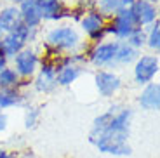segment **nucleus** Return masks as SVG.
<instances>
[{
	"instance_id": "1",
	"label": "nucleus",
	"mask_w": 160,
	"mask_h": 158,
	"mask_svg": "<svg viewBox=\"0 0 160 158\" xmlns=\"http://www.w3.org/2000/svg\"><path fill=\"white\" fill-rule=\"evenodd\" d=\"M132 116H134L132 108L118 104L106 125L98 127V129L91 127L87 137L89 142L103 155L131 156L132 146L129 144V137H131Z\"/></svg>"
},
{
	"instance_id": "2",
	"label": "nucleus",
	"mask_w": 160,
	"mask_h": 158,
	"mask_svg": "<svg viewBox=\"0 0 160 158\" xmlns=\"http://www.w3.org/2000/svg\"><path fill=\"white\" fill-rule=\"evenodd\" d=\"M44 47L49 52L56 54L58 57L68 54H78L80 49L84 47L82 42V33L77 30L73 24H59L52 26L45 33Z\"/></svg>"
},
{
	"instance_id": "3",
	"label": "nucleus",
	"mask_w": 160,
	"mask_h": 158,
	"mask_svg": "<svg viewBox=\"0 0 160 158\" xmlns=\"http://www.w3.org/2000/svg\"><path fill=\"white\" fill-rule=\"evenodd\" d=\"M136 28H141L138 24L136 17L131 9H120L112 19L106 23V35H113V38L118 42H124Z\"/></svg>"
},
{
	"instance_id": "4",
	"label": "nucleus",
	"mask_w": 160,
	"mask_h": 158,
	"mask_svg": "<svg viewBox=\"0 0 160 158\" xmlns=\"http://www.w3.org/2000/svg\"><path fill=\"white\" fill-rule=\"evenodd\" d=\"M160 63L158 57L153 54H141L136 61H134V68H132V75H134V82L144 87L155 80V77L158 75Z\"/></svg>"
},
{
	"instance_id": "5",
	"label": "nucleus",
	"mask_w": 160,
	"mask_h": 158,
	"mask_svg": "<svg viewBox=\"0 0 160 158\" xmlns=\"http://www.w3.org/2000/svg\"><path fill=\"white\" fill-rule=\"evenodd\" d=\"M40 63H42V61H40L38 52H37L32 45H26L23 51H19L14 57H12V68L16 70V73L19 75L21 80L35 77Z\"/></svg>"
},
{
	"instance_id": "6",
	"label": "nucleus",
	"mask_w": 160,
	"mask_h": 158,
	"mask_svg": "<svg viewBox=\"0 0 160 158\" xmlns=\"http://www.w3.org/2000/svg\"><path fill=\"white\" fill-rule=\"evenodd\" d=\"M118 40H103L89 49L87 61L96 68H112L115 61Z\"/></svg>"
},
{
	"instance_id": "7",
	"label": "nucleus",
	"mask_w": 160,
	"mask_h": 158,
	"mask_svg": "<svg viewBox=\"0 0 160 158\" xmlns=\"http://www.w3.org/2000/svg\"><path fill=\"white\" fill-rule=\"evenodd\" d=\"M106 23H108V19H104L98 11L85 12L78 21L80 30H82V32L89 37V40L94 42V44H99V42L104 40V37H106Z\"/></svg>"
},
{
	"instance_id": "8",
	"label": "nucleus",
	"mask_w": 160,
	"mask_h": 158,
	"mask_svg": "<svg viewBox=\"0 0 160 158\" xmlns=\"http://www.w3.org/2000/svg\"><path fill=\"white\" fill-rule=\"evenodd\" d=\"M58 87L56 83V64L54 59L42 61L33 78V89L40 94H49Z\"/></svg>"
},
{
	"instance_id": "9",
	"label": "nucleus",
	"mask_w": 160,
	"mask_h": 158,
	"mask_svg": "<svg viewBox=\"0 0 160 158\" xmlns=\"http://www.w3.org/2000/svg\"><path fill=\"white\" fill-rule=\"evenodd\" d=\"M94 85L96 91L101 97H113L115 94H118V91L122 89V78L117 75L115 71L110 70H98L94 75Z\"/></svg>"
},
{
	"instance_id": "10",
	"label": "nucleus",
	"mask_w": 160,
	"mask_h": 158,
	"mask_svg": "<svg viewBox=\"0 0 160 158\" xmlns=\"http://www.w3.org/2000/svg\"><path fill=\"white\" fill-rule=\"evenodd\" d=\"M132 14L136 17L138 24L141 28L152 26L155 21H158V7L157 4H152V2H146V0H134V4L131 7Z\"/></svg>"
},
{
	"instance_id": "11",
	"label": "nucleus",
	"mask_w": 160,
	"mask_h": 158,
	"mask_svg": "<svg viewBox=\"0 0 160 158\" xmlns=\"http://www.w3.org/2000/svg\"><path fill=\"white\" fill-rule=\"evenodd\" d=\"M37 4H38V9H40L42 21L56 23V21L68 17L70 11L64 7V4L61 0H37Z\"/></svg>"
},
{
	"instance_id": "12",
	"label": "nucleus",
	"mask_w": 160,
	"mask_h": 158,
	"mask_svg": "<svg viewBox=\"0 0 160 158\" xmlns=\"http://www.w3.org/2000/svg\"><path fill=\"white\" fill-rule=\"evenodd\" d=\"M138 104L144 111H157L160 108V85L158 82H152L141 89L138 96Z\"/></svg>"
},
{
	"instance_id": "13",
	"label": "nucleus",
	"mask_w": 160,
	"mask_h": 158,
	"mask_svg": "<svg viewBox=\"0 0 160 158\" xmlns=\"http://www.w3.org/2000/svg\"><path fill=\"white\" fill-rule=\"evenodd\" d=\"M18 7H19L21 21H23L24 26L32 28V30H40L44 21H42V16H40V9H38L37 0H26V2H23Z\"/></svg>"
},
{
	"instance_id": "14",
	"label": "nucleus",
	"mask_w": 160,
	"mask_h": 158,
	"mask_svg": "<svg viewBox=\"0 0 160 158\" xmlns=\"http://www.w3.org/2000/svg\"><path fill=\"white\" fill-rule=\"evenodd\" d=\"M0 24H2L5 33L14 32L19 24H23L19 7L18 5H5L0 9Z\"/></svg>"
},
{
	"instance_id": "15",
	"label": "nucleus",
	"mask_w": 160,
	"mask_h": 158,
	"mask_svg": "<svg viewBox=\"0 0 160 158\" xmlns=\"http://www.w3.org/2000/svg\"><path fill=\"white\" fill-rule=\"evenodd\" d=\"M24 47H26V42H24L18 33L11 32V33H5V35L2 37V49H0V54H4L7 59H12V57H14L19 51H23Z\"/></svg>"
},
{
	"instance_id": "16",
	"label": "nucleus",
	"mask_w": 160,
	"mask_h": 158,
	"mask_svg": "<svg viewBox=\"0 0 160 158\" xmlns=\"http://www.w3.org/2000/svg\"><path fill=\"white\" fill-rule=\"evenodd\" d=\"M141 56V51H136L134 47L127 44V42H118V47H117V54H115V61H113V66H127V64H134V61Z\"/></svg>"
},
{
	"instance_id": "17",
	"label": "nucleus",
	"mask_w": 160,
	"mask_h": 158,
	"mask_svg": "<svg viewBox=\"0 0 160 158\" xmlns=\"http://www.w3.org/2000/svg\"><path fill=\"white\" fill-rule=\"evenodd\" d=\"M23 104V94L19 89H4L0 91V111Z\"/></svg>"
},
{
	"instance_id": "18",
	"label": "nucleus",
	"mask_w": 160,
	"mask_h": 158,
	"mask_svg": "<svg viewBox=\"0 0 160 158\" xmlns=\"http://www.w3.org/2000/svg\"><path fill=\"white\" fill-rule=\"evenodd\" d=\"M21 87V78L16 73L12 66H5L0 71V91L4 89H19Z\"/></svg>"
},
{
	"instance_id": "19",
	"label": "nucleus",
	"mask_w": 160,
	"mask_h": 158,
	"mask_svg": "<svg viewBox=\"0 0 160 158\" xmlns=\"http://www.w3.org/2000/svg\"><path fill=\"white\" fill-rule=\"evenodd\" d=\"M96 11L104 19H112L120 11V0H96Z\"/></svg>"
},
{
	"instance_id": "20",
	"label": "nucleus",
	"mask_w": 160,
	"mask_h": 158,
	"mask_svg": "<svg viewBox=\"0 0 160 158\" xmlns=\"http://www.w3.org/2000/svg\"><path fill=\"white\" fill-rule=\"evenodd\" d=\"M144 32H146V47L157 52L160 49V21H155Z\"/></svg>"
},
{
	"instance_id": "21",
	"label": "nucleus",
	"mask_w": 160,
	"mask_h": 158,
	"mask_svg": "<svg viewBox=\"0 0 160 158\" xmlns=\"http://www.w3.org/2000/svg\"><path fill=\"white\" fill-rule=\"evenodd\" d=\"M124 42H127V44L131 45V47H134L136 51H141V49L146 45V32H144V28H136Z\"/></svg>"
},
{
	"instance_id": "22",
	"label": "nucleus",
	"mask_w": 160,
	"mask_h": 158,
	"mask_svg": "<svg viewBox=\"0 0 160 158\" xmlns=\"http://www.w3.org/2000/svg\"><path fill=\"white\" fill-rule=\"evenodd\" d=\"M40 122V110L35 106H28L24 110V127L26 129H35Z\"/></svg>"
},
{
	"instance_id": "23",
	"label": "nucleus",
	"mask_w": 160,
	"mask_h": 158,
	"mask_svg": "<svg viewBox=\"0 0 160 158\" xmlns=\"http://www.w3.org/2000/svg\"><path fill=\"white\" fill-rule=\"evenodd\" d=\"M7 127H9V116H7V113H5V111H0V134L7 131Z\"/></svg>"
},
{
	"instance_id": "24",
	"label": "nucleus",
	"mask_w": 160,
	"mask_h": 158,
	"mask_svg": "<svg viewBox=\"0 0 160 158\" xmlns=\"http://www.w3.org/2000/svg\"><path fill=\"white\" fill-rule=\"evenodd\" d=\"M0 158H18V153H14V151H9V150H2Z\"/></svg>"
},
{
	"instance_id": "25",
	"label": "nucleus",
	"mask_w": 160,
	"mask_h": 158,
	"mask_svg": "<svg viewBox=\"0 0 160 158\" xmlns=\"http://www.w3.org/2000/svg\"><path fill=\"white\" fill-rule=\"evenodd\" d=\"M5 66H9V59H7V57H5L4 54H0V71L4 70Z\"/></svg>"
},
{
	"instance_id": "26",
	"label": "nucleus",
	"mask_w": 160,
	"mask_h": 158,
	"mask_svg": "<svg viewBox=\"0 0 160 158\" xmlns=\"http://www.w3.org/2000/svg\"><path fill=\"white\" fill-rule=\"evenodd\" d=\"M7 2H9V5H21L26 0H7Z\"/></svg>"
},
{
	"instance_id": "27",
	"label": "nucleus",
	"mask_w": 160,
	"mask_h": 158,
	"mask_svg": "<svg viewBox=\"0 0 160 158\" xmlns=\"http://www.w3.org/2000/svg\"><path fill=\"white\" fill-rule=\"evenodd\" d=\"M18 158H35L32 153H24V155H18Z\"/></svg>"
},
{
	"instance_id": "28",
	"label": "nucleus",
	"mask_w": 160,
	"mask_h": 158,
	"mask_svg": "<svg viewBox=\"0 0 160 158\" xmlns=\"http://www.w3.org/2000/svg\"><path fill=\"white\" fill-rule=\"evenodd\" d=\"M5 32H4V28H2V24H0V37H4Z\"/></svg>"
},
{
	"instance_id": "29",
	"label": "nucleus",
	"mask_w": 160,
	"mask_h": 158,
	"mask_svg": "<svg viewBox=\"0 0 160 158\" xmlns=\"http://www.w3.org/2000/svg\"><path fill=\"white\" fill-rule=\"evenodd\" d=\"M146 2H152V4H158V0H146Z\"/></svg>"
},
{
	"instance_id": "30",
	"label": "nucleus",
	"mask_w": 160,
	"mask_h": 158,
	"mask_svg": "<svg viewBox=\"0 0 160 158\" xmlns=\"http://www.w3.org/2000/svg\"><path fill=\"white\" fill-rule=\"evenodd\" d=\"M0 49H2V37H0Z\"/></svg>"
},
{
	"instance_id": "31",
	"label": "nucleus",
	"mask_w": 160,
	"mask_h": 158,
	"mask_svg": "<svg viewBox=\"0 0 160 158\" xmlns=\"http://www.w3.org/2000/svg\"><path fill=\"white\" fill-rule=\"evenodd\" d=\"M2 150H4V148H0V153H2Z\"/></svg>"
}]
</instances>
